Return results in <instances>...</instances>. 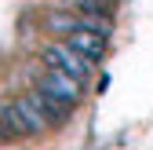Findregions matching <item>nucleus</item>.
<instances>
[{
    "instance_id": "f257e3e1",
    "label": "nucleus",
    "mask_w": 153,
    "mask_h": 150,
    "mask_svg": "<svg viewBox=\"0 0 153 150\" xmlns=\"http://www.w3.org/2000/svg\"><path fill=\"white\" fill-rule=\"evenodd\" d=\"M44 66H51V70H62V73H69V77H76V81H88V73H91V59L88 55H80V51H73L66 40H55V44H48L44 48Z\"/></svg>"
},
{
    "instance_id": "f03ea898",
    "label": "nucleus",
    "mask_w": 153,
    "mask_h": 150,
    "mask_svg": "<svg viewBox=\"0 0 153 150\" xmlns=\"http://www.w3.org/2000/svg\"><path fill=\"white\" fill-rule=\"evenodd\" d=\"M36 88L73 106L76 99H80V88H84V81L69 77V73H62V70H51V66H44V70H40V77H36Z\"/></svg>"
},
{
    "instance_id": "7ed1b4c3",
    "label": "nucleus",
    "mask_w": 153,
    "mask_h": 150,
    "mask_svg": "<svg viewBox=\"0 0 153 150\" xmlns=\"http://www.w3.org/2000/svg\"><path fill=\"white\" fill-rule=\"evenodd\" d=\"M106 40H109V37L95 33V29H73V33H66V44H69L73 51L88 55L91 62H99L102 55H106Z\"/></svg>"
},
{
    "instance_id": "20e7f679",
    "label": "nucleus",
    "mask_w": 153,
    "mask_h": 150,
    "mask_svg": "<svg viewBox=\"0 0 153 150\" xmlns=\"http://www.w3.org/2000/svg\"><path fill=\"white\" fill-rule=\"evenodd\" d=\"M33 95H36V103H40V114H44V121H48V128L51 124H62L66 117H69V103H62V99H55V95H48V92H40V88H33Z\"/></svg>"
},
{
    "instance_id": "39448f33",
    "label": "nucleus",
    "mask_w": 153,
    "mask_h": 150,
    "mask_svg": "<svg viewBox=\"0 0 153 150\" xmlns=\"http://www.w3.org/2000/svg\"><path fill=\"white\" fill-rule=\"evenodd\" d=\"M113 4L117 0H73V11H80V15H113Z\"/></svg>"
}]
</instances>
